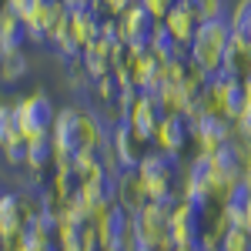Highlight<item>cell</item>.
Returning a JSON list of instances; mask_svg holds the SVG:
<instances>
[{
    "mask_svg": "<svg viewBox=\"0 0 251 251\" xmlns=\"http://www.w3.org/2000/svg\"><path fill=\"white\" fill-rule=\"evenodd\" d=\"M144 10L148 14H168L171 10V0H144Z\"/></svg>",
    "mask_w": 251,
    "mask_h": 251,
    "instance_id": "5",
    "label": "cell"
},
{
    "mask_svg": "<svg viewBox=\"0 0 251 251\" xmlns=\"http://www.w3.org/2000/svg\"><path fill=\"white\" fill-rule=\"evenodd\" d=\"M194 37H198L194 40V57L201 64H208V67H214L221 60V54L228 50V27L221 20H204Z\"/></svg>",
    "mask_w": 251,
    "mask_h": 251,
    "instance_id": "1",
    "label": "cell"
},
{
    "mask_svg": "<svg viewBox=\"0 0 251 251\" xmlns=\"http://www.w3.org/2000/svg\"><path fill=\"white\" fill-rule=\"evenodd\" d=\"M10 137H20V127H17V107H7V104H0V144H7Z\"/></svg>",
    "mask_w": 251,
    "mask_h": 251,
    "instance_id": "3",
    "label": "cell"
},
{
    "mask_svg": "<svg viewBox=\"0 0 251 251\" xmlns=\"http://www.w3.org/2000/svg\"><path fill=\"white\" fill-rule=\"evenodd\" d=\"M67 3H74V7H80V3H84V0H67Z\"/></svg>",
    "mask_w": 251,
    "mask_h": 251,
    "instance_id": "7",
    "label": "cell"
},
{
    "mask_svg": "<svg viewBox=\"0 0 251 251\" xmlns=\"http://www.w3.org/2000/svg\"><path fill=\"white\" fill-rule=\"evenodd\" d=\"M24 71H27V67H24V57H20V54H3V67H0V74H3L7 80H17Z\"/></svg>",
    "mask_w": 251,
    "mask_h": 251,
    "instance_id": "4",
    "label": "cell"
},
{
    "mask_svg": "<svg viewBox=\"0 0 251 251\" xmlns=\"http://www.w3.org/2000/svg\"><path fill=\"white\" fill-rule=\"evenodd\" d=\"M168 27L174 30V37L177 40H191V30L198 27V10H194V3H177L168 10Z\"/></svg>",
    "mask_w": 251,
    "mask_h": 251,
    "instance_id": "2",
    "label": "cell"
},
{
    "mask_svg": "<svg viewBox=\"0 0 251 251\" xmlns=\"http://www.w3.org/2000/svg\"><path fill=\"white\" fill-rule=\"evenodd\" d=\"M111 3H114L117 10H121V7H124V3H127V0H111Z\"/></svg>",
    "mask_w": 251,
    "mask_h": 251,
    "instance_id": "6",
    "label": "cell"
}]
</instances>
